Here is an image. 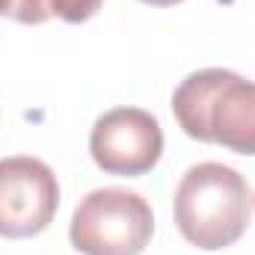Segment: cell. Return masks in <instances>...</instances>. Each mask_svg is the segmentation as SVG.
Segmentation results:
<instances>
[{
    "label": "cell",
    "instance_id": "2",
    "mask_svg": "<svg viewBox=\"0 0 255 255\" xmlns=\"http://www.w3.org/2000/svg\"><path fill=\"white\" fill-rule=\"evenodd\" d=\"M253 214L247 178L223 163H196L175 190V226L199 250H223L241 241Z\"/></svg>",
    "mask_w": 255,
    "mask_h": 255
},
{
    "label": "cell",
    "instance_id": "8",
    "mask_svg": "<svg viewBox=\"0 0 255 255\" xmlns=\"http://www.w3.org/2000/svg\"><path fill=\"white\" fill-rule=\"evenodd\" d=\"M12 6H15V0H0V15H6V18H9Z\"/></svg>",
    "mask_w": 255,
    "mask_h": 255
},
{
    "label": "cell",
    "instance_id": "1",
    "mask_svg": "<svg viewBox=\"0 0 255 255\" xmlns=\"http://www.w3.org/2000/svg\"><path fill=\"white\" fill-rule=\"evenodd\" d=\"M181 130L238 154H255V83L229 68H202L172 95Z\"/></svg>",
    "mask_w": 255,
    "mask_h": 255
},
{
    "label": "cell",
    "instance_id": "3",
    "mask_svg": "<svg viewBox=\"0 0 255 255\" xmlns=\"http://www.w3.org/2000/svg\"><path fill=\"white\" fill-rule=\"evenodd\" d=\"M154 232L151 205L125 187H101L80 199L71 217V247L83 255H139Z\"/></svg>",
    "mask_w": 255,
    "mask_h": 255
},
{
    "label": "cell",
    "instance_id": "4",
    "mask_svg": "<svg viewBox=\"0 0 255 255\" xmlns=\"http://www.w3.org/2000/svg\"><path fill=\"white\" fill-rule=\"evenodd\" d=\"M60 208V184L39 157L0 160V238H33L45 232Z\"/></svg>",
    "mask_w": 255,
    "mask_h": 255
},
{
    "label": "cell",
    "instance_id": "5",
    "mask_svg": "<svg viewBox=\"0 0 255 255\" xmlns=\"http://www.w3.org/2000/svg\"><path fill=\"white\" fill-rule=\"evenodd\" d=\"M89 151L107 175H142L157 166L163 154L160 122L139 107H113L95 119Z\"/></svg>",
    "mask_w": 255,
    "mask_h": 255
},
{
    "label": "cell",
    "instance_id": "7",
    "mask_svg": "<svg viewBox=\"0 0 255 255\" xmlns=\"http://www.w3.org/2000/svg\"><path fill=\"white\" fill-rule=\"evenodd\" d=\"M9 18L21 24H42L51 18V0H15Z\"/></svg>",
    "mask_w": 255,
    "mask_h": 255
},
{
    "label": "cell",
    "instance_id": "9",
    "mask_svg": "<svg viewBox=\"0 0 255 255\" xmlns=\"http://www.w3.org/2000/svg\"><path fill=\"white\" fill-rule=\"evenodd\" d=\"M142 3H148V6H175L181 0H142Z\"/></svg>",
    "mask_w": 255,
    "mask_h": 255
},
{
    "label": "cell",
    "instance_id": "6",
    "mask_svg": "<svg viewBox=\"0 0 255 255\" xmlns=\"http://www.w3.org/2000/svg\"><path fill=\"white\" fill-rule=\"evenodd\" d=\"M101 0H51V15L63 18L65 24H80L89 21L98 12Z\"/></svg>",
    "mask_w": 255,
    "mask_h": 255
}]
</instances>
